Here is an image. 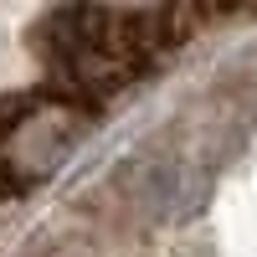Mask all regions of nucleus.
<instances>
[{
	"instance_id": "nucleus-1",
	"label": "nucleus",
	"mask_w": 257,
	"mask_h": 257,
	"mask_svg": "<svg viewBox=\"0 0 257 257\" xmlns=\"http://www.w3.org/2000/svg\"><path fill=\"white\" fill-rule=\"evenodd\" d=\"M16 190H21L16 180H6V175H0V201H6V196H16Z\"/></svg>"
}]
</instances>
